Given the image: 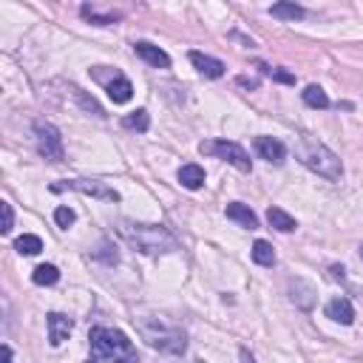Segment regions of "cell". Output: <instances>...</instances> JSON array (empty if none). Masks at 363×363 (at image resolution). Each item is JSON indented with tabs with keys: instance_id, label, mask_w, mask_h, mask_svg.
Masks as SVG:
<instances>
[{
	"instance_id": "6da1fadb",
	"label": "cell",
	"mask_w": 363,
	"mask_h": 363,
	"mask_svg": "<svg viewBox=\"0 0 363 363\" xmlns=\"http://www.w3.org/2000/svg\"><path fill=\"white\" fill-rule=\"evenodd\" d=\"M119 235H123L131 247L145 253V256H165V253L179 250L176 235L168 227H162V224H131V221H123V224H119Z\"/></svg>"
},
{
	"instance_id": "7a4b0ae2",
	"label": "cell",
	"mask_w": 363,
	"mask_h": 363,
	"mask_svg": "<svg viewBox=\"0 0 363 363\" xmlns=\"http://www.w3.org/2000/svg\"><path fill=\"white\" fill-rule=\"evenodd\" d=\"M295 159H298L307 171L318 173V176L326 179V182H340V176H343V165H340L338 154L329 151L324 142H315V140H307V137L298 140V145H295Z\"/></svg>"
},
{
	"instance_id": "3957f363",
	"label": "cell",
	"mask_w": 363,
	"mask_h": 363,
	"mask_svg": "<svg viewBox=\"0 0 363 363\" xmlns=\"http://www.w3.org/2000/svg\"><path fill=\"white\" fill-rule=\"evenodd\" d=\"M88 340H91V360H137L134 343L119 329L94 326Z\"/></svg>"
},
{
	"instance_id": "277c9868",
	"label": "cell",
	"mask_w": 363,
	"mask_h": 363,
	"mask_svg": "<svg viewBox=\"0 0 363 363\" xmlns=\"http://www.w3.org/2000/svg\"><path fill=\"white\" fill-rule=\"evenodd\" d=\"M140 332L145 338V343L162 355H185L187 349V338L179 326L165 324L162 318H145L140 321Z\"/></svg>"
},
{
	"instance_id": "5b68a950",
	"label": "cell",
	"mask_w": 363,
	"mask_h": 363,
	"mask_svg": "<svg viewBox=\"0 0 363 363\" xmlns=\"http://www.w3.org/2000/svg\"><path fill=\"white\" fill-rule=\"evenodd\" d=\"M199 151L204 154V156H216V159H221V162H227V165H233L235 171H241V173H250V154L241 148L238 142H227V140H207V142H202L199 145Z\"/></svg>"
},
{
	"instance_id": "8992f818",
	"label": "cell",
	"mask_w": 363,
	"mask_h": 363,
	"mask_svg": "<svg viewBox=\"0 0 363 363\" xmlns=\"http://www.w3.org/2000/svg\"><path fill=\"white\" fill-rule=\"evenodd\" d=\"M35 142H37V154L49 162H63V137L51 123H35Z\"/></svg>"
},
{
	"instance_id": "52a82bcc",
	"label": "cell",
	"mask_w": 363,
	"mask_h": 363,
	"mask_svg": "<svg viewBox=\"0 0 363 363\" xmlns=\"http://www.w3.org/2000/svg\"><path fill=\"white\" fill-rule=\"evenodd\" d=\"M51 190H77V193H85V196H94L102 202H119V193L99 179H71L63 185H51Z\"/></svg>"
},
{
	"instance_id": "ba28073f",
	"label": "cell",
	"mask_w": 363,
	"mask_h": 363,
	"mask_svg": "<svg viewBox=\"0 0 363 363\" xmlns=\"http://www.w3.org/2000/svg\"><path fill=\"white\" fill-rule=\"evenodd\" d=\"M256 154H259L264 162H270V165H281V162L287 159L284 142H278V140H273V137H256Z\"/></svg>"
},
{
	"instance_id": "9c48e42d",
	"label": "cell",
	"mask_w": 363,
	"mask_h": 363,
	"mask_svg": "<svg viewBox=\"0 0 363 363\" xmlns=\"http://www.w3.org/2000/svg\"><path fill=\"white\" fill-rule=\"evenodd\" d=\"M46 324H49V343L51 346H60L63 340H68V335L74 329V321L68 315H63V312H49Z\"/></svg>"
},
{
	"instance_id": "30bf717a",
	"label": "cell",
	"mask_w": 363,
	"mask_h": 363,
	"mask_svg": "<svg viewBox=\"0 0 363 363\" xmlns=\"http://www.w3.org/2000/svg\"><path fill=\"white\" fill-rule=\"evenodd\" d=\"M187 57H190V63L196 66L199 74H204V77H210V80L224 77V68H227V66H224L221 60H216V57H210V54H204V51H190Z\"/></svg>"
},
{
	"instance_id": "8fae6325",
	"label": "cell",
	"mask_w": 363,
	"mask_h": 363,
	"mask_svg": "<svg viewBox=\"0 0 363 363\" xmlns=\"http://www.w3.org/2000/svg\"><path fill=\"white\" fill-rule=\"evenodd\" d=\"M134 51H137V57H142L148 66H154V68H171V57H168V51H162L159 46H151V43H145V40H140V43H134Z\"/></svg>"
},
{
	"instance_id": "7c38bea8",
	"label": "cell",
	"mask_w": 363,
	"mask_h": 363,
	"mask_svg": "<svg viewBox=\"0 0 363 363\" xmlns=\"http://www.w3.org/2000/svg\"><path fill=\"white\" fill-rule=\"evenodd\" d=\"M326 318H332L335 324H343V326L355 324V307H352V301L343 298V295L332 298V301L326 304Z\"/></svg>"
},
{
	"instance_id": "4fadbf2b",
	"label": "cell",
	"mask_w": 363,
	"mask_h": 363,
	"mask_svg": "<svg viewBox=\"0 0 363 363\" xmlns=\"http://www.w3.org/2000/svg\"><path fill=\"white\" fill-rule=\"evenodd\" d=\"M224 213H227L230 221H235V224H241V227H247V230H256V227H259V216H256L247 204H241V202H230V204L224 207Z\"/></svg>"
},
{
	"instance_id": "5bb4252c",
	"label": "cell",
	"mask_w": 363,
	"mask_h": 363,
	"mask_svg": "<svg viewBox=\"0 0 363 363\" xmlns=\"http://www.w3.org/2000/svg\"><path fill=\"white\" fill-rule=\"evenodd\" d=\"M290 298H293L295 307L312 309V307H315V287L307 284L304 278H295V281H290Z\"/></svg>"
},
{
	"instance_id": "9a60e30c",
	"label": "cell",
	"mask_w": 363,
	"mask_h": 363,
	"mask_svg": "<svg viewBox=\"0 0 363 363\" xmlns=\"http://www.w3.org/2000/svg\"><path fill=\"white\" fill-rule=\"evenodd\" d=\"M105 91H108V97H111L116 105H125V102L134 97V85H131V80L123 77V74H116V77L105 85Z\"/></svg>"
},
{
	"instance_id": "2e32d148",
	"label": "cell",
	"mask_w": 363,
	"mask_h": 363,
	"mask_svg": "<svg viewBox=\"0 0 363 363\" xmlns=\"http://www.w3.org/2000/svg\"><path fill=\"white\" fill-rule=\"evenodd\" d=\"M270 15L278 18V20H301L307 12L295 4V0H278V4L270 6Z\"/></svg>"
},
{
	"instance_id": "e0dca14e",
	"label": "cell",
	"mask_w": 363,
	"mask_h": 363,
	"mask_svg": "<svg viewBox=\"0 0 363 363\" xmlns=\"http://www.w3.org/2000/svg\"><path fill=\"white\" fill-rule=\"evenodd\" d=\"M179 182H182V187H187V190H199V187L204 185V171H202L196 162L182 165V168H179Z\"/></svg>"
},
{
	"instance_id": "ac0fdd59",
	"label": "cell",
	"mask_w": 363,
	"mask_h": 363,
	"mask_svg": "<svg viewBox=\"0 0 363 363\" xmlns=\"http://www.w3.org/2000/svg\"><path fill=\"white\" fill-rule=\"evenodd\" d=\"M267 221H270V227H276L278 233H293V230L298 227V221H295L287 210H281V207H270V210H267Z\"/></svg>"
},
{
	"instance_id": "d6986e66",
	"label": "cell",
	"mask_w": 363,
	"mask_h": 363,
	"mask_svg": "<svg viewBox=\"0 0 363 363\" xmlns=\"http://www.w3.org/2000/svg\"><path fill=\"white\" fill-rule=\"evenodd\" d=\"M15 250H18L20 256H37V253L43 250V238L35 235V233H23V235L15 241Z\"/></svg>"
},
{
	"instance_id": "ffe728a7",
	"label": "cell",
	"mask_w": 363,
	"mask_h": 363,
	"mask_svg": "<svg viewBox=\"0 0 363 363\" xmlns=\"http://www.w3.org/2000/svg\"><path fill=\"white\" fill-rule=\"evenodd\" d=\"M253 262L262 264V267H276V250H273L270 241H264V238L256 241L253 245Z\"/></svg>"
},
{
	"instance_id": "44dd1931",
	"label": "cell",
	"mask_w": 363,
	"mask_h": 363,
	"mask_svg": "<svg viewBox=\"0 0 363 363\" xmlns=\"http://www.w3.org/2000/svg\"><path fill=\"white\" fill-rule=\"evenodd\" d=\"M301 97H304V102H307L309 108H315V111L329 108V97H326V91H324L321 85H307V88L301 91Z\"/></svg>"
},
{
	"instance_id": "7402d4cb",
	"label": "cell",
	"mask_w": 363,
	"mask_h": 363,
	"mask_svg": "<svg viewBox=\"0 0 363 363\" xmlns=\"http://www.w3.org/2000/svg\"><path fill=\"white\" fill-rule=\"evenodd\" d=\"M32 281H35L37 287H51V284L60 281V270H57L54 264H40V267H35Z\"/></svg>"
},
{
	"instance_id": "603a6c76",
	"label": "cell",
	"mask_w": 363,
	"mask_h": 363,
	"mask_svg": "<svg viewBox=\"0 0 363 363\" xmlns=\"http://www.w3.org/2000/svg\"><path fill=\"white\" fill-rule=\"evenodd\" d=\"M123 125H125V128H131V131L145 134V131L151 128V116H148V111H145V108H140V111H134V113H128V116L123 119Z\"/></svg>"
},
{
	"instance_id": "cb8c5ba5",
	"label": "cell",
	"mask_w": 363,
	"mask_h": 363,
	"mask_svg": "<svg viewBox=\"0 0 363 363\" xmlns=\"http://www.w3.org/2000/svg\"><path fill=\"white\" fill-rule=\"evenodd\" d=\"M259 71L264 77H270L273 82H284V85H295V74L284 71V68H276V66H267V63H259Z\"/></svg>"
},
{
	"instance_id": "d4e9b609",
	"label": "cell",
	"mask_w": 363,
	"mask_h": 363,
	"mask_svg": "<svg viewBox=\"0 0 363 363\" xmlns=\"http://www.w3.org/2000/svg\"><path fill=\"white\" fill-rule=\"evenodd\" d=\"M80 15H82L85 20H91V23H97V26H111V23H116V20H119V15H97L88 4L80 9Z\"/></svg>"
},
{
	"instance_id": "484cf974",
	"label": "cell",
	"mask_w": 363,
	"mask_h": 363,
	"mask_svg": "<svg viewBox=\"0 0 363 363\" xmlns=\"http://www.w3.org/2000/svg\"><path fill=\"white\" fill-rule=\"evenodd\" d=\"M68 91H71V94H74V97L82 102V108H85L88 113H94V116H105V113H102V108L97 105V99H94V97H85V94H82L77 85H68Z\"/></svg>"
},
{
	"instance_id": "4316f807",
	"label": "cell",
	"mask_w": 363,
	"mask_h": 363,
	"mask_svg": "<svg viewBox=\"0 0 363 363\" xmlns=\"http://www.w3.org/2000/svg\"><path fill=\"white\" fill-rule=\"evenodd\" d=\"M74 219H77V213H74L71 207H66V204H60V207L54 210V221H57V227H63V230H68V227L74 224Z\"/></svg>"
},
{
	"instance_id": "83f0119b",
	"label": "cell",
	"mask_w": 363,
	"mask_h": 363,
	"mask_svg": "<svg viewBox=\"0 0 363 363\" xmlns=\"http://www.w3.org/2000/svg\"><path fill=\"white\" fill-rule=\"evenodd\" d=\"M0 210H4V227H0V233L9 235V233H12V227H15V210H12V204H9V202H0Z\"/></svg>"
},
{
	"instance_id": "f1b7e54d",
	"label": "cell",
	"mask_w": 363,
	"mask_h": 363,
	"mask_svg": "<svg viewBox=\"0 0 363 363\" xmlns=\"http://www.w3.org/2000/svg\"><path fill=\"white\" fill-rule=\"evenodd\" d=\"M94 256H97V259H102L105 264H116V262H119V256H116V250H113V247L108 245V241H102V245H99V250H97Z\"/></svg>"
},
{
	"instance_id": "f546056e",
	"label": "cell",
	"mask_w": 363,
	"mask_h": 363,
	"mask_svg": "<svg viewBox=\"0 0 363 363\" xmlns=\"http://www.w3.org/2000/svg\"><path fill=\"white\" fill-rule=\"evenodd\" d=\"M360 259H363V247H360Z\"/></svg>"
}]
</instances>
